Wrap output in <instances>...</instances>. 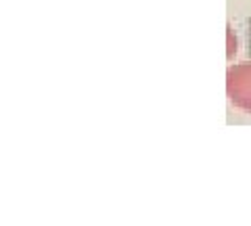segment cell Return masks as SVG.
<instances>
[{"label":"cell","mask_w":251,"mask_h":226,"mask_svg":"<svg viewBox=\"0 0 251 226\" xmlns=\"http://www.w3.org/2000/svg\"><path fill=\"white\" fill-rule=\"evenodd\" d=\"M226 95L241 111L251 113V63H237L226 74Z\"/></svg>","instance_id":"obj_1"}]
</instances>
